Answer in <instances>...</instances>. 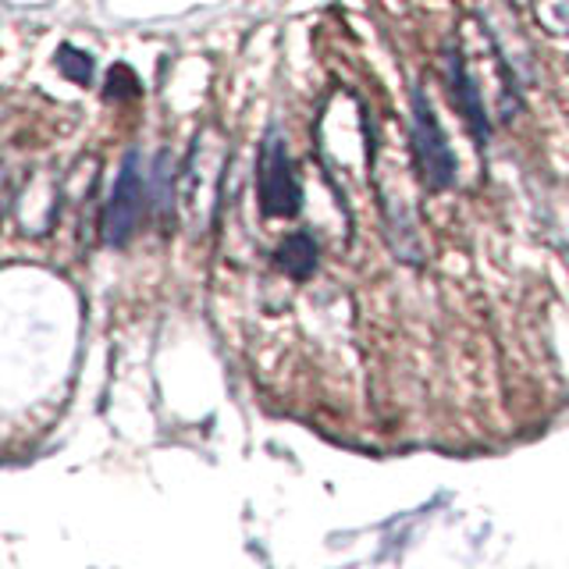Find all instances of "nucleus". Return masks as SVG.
<instances>
[{"instance_id":"obj_4","label":"nucleus","mask_w":569,"mask_h":569,"mask_svg":"<svg viewBox=\"0 0 569 569\" xmlns=\"http://www.w3.org/2000/svg\"><path fill=\"white\" fill-rule=\"evenodd\" d=\"M441 64H445V86H449V100L452 107L467 121V129L473 136V147L485 153L491 142V118L485 107V93L473 79V71L467 64V53L459 50V43H449L441 50Z\"/></svg>"},{"instance_id":"obj_1","label":"nucleus","mask_w":569,"mask_h":569,"mask_svg":"<svg viewBox=\"0 0 569 569\" xmlns=\"http://www.w3.org/2000/svg\"><path fill=\"white\" fill-rule=\"evenodd\" d=\"M409 153H413L417 178L427 192H445L456 186V150L449 147V136L420 86L409 93Z\"/></svg>"},{"instance_id":"obj_6","label":"nucleus","mask_w":569,"mask_h":569,"mask_svg":"<svg viewBox=\"0 0 569 569\" xmlns=\"http://www.w3.org/2000/svg\"><path fill=\"white\" fill-rule=\"evenodd\" d=\"M58 71L68 79V82H76V86H89L93 82V68H97V61H93V53L89 50H79V47H71V43H61L58 47Z\"/></svg>"},{"instance_id":"obj_8","label":"nucleus","mask_w":569,"mask_h":569,"mask_svg":"<svg viewBox=\"0 0 569 569\" xmlns=\"http://www.w3.org/2000/svg\"><path fill=\"white\" fill-rule=\"evenodd\" d=\"M139 93H142V86H139L136 71L129 64H114L111 71H107V89H103L107 100H132Z\"/></svg>"},{"instance_id":"obj_3","label":"nucleus","mask_w":569,"mask_h":569,"mask_svg":"<svg viewBox=\"0 0 569 569\" xmlns=\"http://www.w3.org/2000/svg\"><path fill=\"white\" fill-rule=\"evenodd\" d=\"M142 207H147V178H142V157L132 150L124 153L118 178L111 192H107V203H103V218H100V236L107 246H129L139 218H142Z\"/></svg>"},{"instance_id":"obj_7","label":"nucleus","mask_w":569,"mask_h":569,"mask_svg":"<svg viewBox=\"0 0 569 569\" xmlns=\"http://www.w3.org/2000/svg\"><path fill=\"white\" fill-rule=\"evenodd\" d=\"M533 14L551 36H569V0H533Z\"/></svg>"},{"instance_id":"obj_2","label":"nucleus","mask_w":569,"mask_h":569,"mask_svg":"<svg viewBox=\"0 0 569 569\" xmlns=\"http://www.w3.org/2000/svg\"><path fill=\"white\" fill-rule=\"evenodd\" d=\"M257 203L263 218H296L302 210V182L292 164L289 139L278 124L263 132L257 157Z\"/></svg>"},{"instance_id":"obj_5","label":"nucleus","mask_w":569,"mask_h":569,"mask_svg":"<svg viewBox=\"0 0 569 569\" xmlns=\"http://www.w3.org/2000/svg\"><path fill=\"white\" fill-rule=\"evenodd\" d=\"M274 263H278V271H284L292 281L313 278L317 263H320L317 239L310 236V231H292V236H284L274 249Z\"/></svg>"}]
</instances>
